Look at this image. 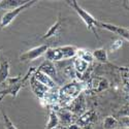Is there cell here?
I'll return each instance as SVG.
<instances>
[{
    "instance_id": "484cf974",
    "label": "cell",
    "mask_w": 129,
    "mask_h": 129,
    "mask_svg": "<svg viewBox=\"0 0 129 129\" xmlns=\"http://www.w3.org/2000/svg\"><path fill=\"white\" fill-rule=\"evenodd\" d=\"M122 45H123V41L121 40V39H117V40H115L114 42H113V45L111 46V51H113V52H115V51H118L121 47H122Z\"/></svg>"
},
{
    "instance_id": "5bb4252c",
    "label": "cell",
    "mask_w": 129,
    "mask_h": 129,
    "mask_svg": "<svg viewBox=\"0 0 129 129\" xmlns=\"http://www.w3.org/2000/svg\"><path fill=\"white\" fill-rule=\"evenodd\" d=\"M109 88V82L104 78H95L91 82V89L95 92H101Z\"/></svg>"
},
{
    "instance_id": "ffe728a7",
    "label": "cell",
    "mask_w": 129,
    "mask_h": 129,
    "mask_svg": "<svg viewBox=\"0 0 129 129\" xmlns=\"http://www.w3.org/2000/svg\"><path fill=\"white\" fill-rule=\"evenodd\" d=\"M92 53H93L94 59L98 60L99 62H102V63H106L107 62V52H106L105 49L99 48V49L94 50Z\"/></svg>"
},
{
    "instance_id": "30bf717a",
    "label": "cell",
    "mask_w": 129,
    "mask_h": 129,
    "mask_svg": "<svg viewBox=\"0 0 129 129\" xmlns=\"http://www.w3.org/2000/svg\"><path fill=\"white\" fill-rule=\"evenodd\" d=\"M10 72V64L6 57L0 58V85L5 83V81L9 78Z\"/></svg>"
},
{
    "instance_id": "e0dca14e",
    "label": "cell",
    "mask_w": 129,
    "mask_h": 129,
    "mask_svg": "<svg viewBox=\"0 0 129 129\" xmlns=\"http://www.w3.org/2000/svg\"><path fill=\"white\" fill-rule=\"evenodd\" d=\"M59 123H60V119L58 114L55 111L51 110L49 113V122L47 124L46 129H57L59 126Z\"/></svg>"
},
{
    "instance_id": "7c38bea8",
    "label": "cell",
    "mask_w": 129,
    "mask_h": 129,
    "mask_svg": "<svg viewBox=\"0 0 129 129\" xmlns=\"http://www.w3.org/2000/svg\"><path fill=\"white\" fill-rule=\"evenodd\" d=\"M45 57H46L47 61H50V62H53V63L63 60V55H62V52L60 50V47H58V48H50L46 52Z\"/></svg>"
},
{
    "instance_id": "d4e9b609",
    "label": "cell",
    "mask_w": 129,
    "mask_h": 129,
    "mask_svg": "<svg viewBox=\"0 0 129 129\" xmlns=\"http://www.w3.org/2000/svg\"><path fill=\"white\" fill-rule=\"evenodd\" d=\"M64 73H65L68 78H74L76 76H79V74H80V73H78L76 71V69H74L73 66H71V65L65 67V69H64ZM80 76H81V74H80Z\"/></svg>"
},
{
    "instance_id": "52a82bcc",
    "label": "cell",
    "mask_w": 129,
    "mask_h": 129,
    "mask_svg": "<svg viewBox=\"0 0 129 129\" xmlns=\"http://www.w3.org/2000/svg\"><path fill=\"white\" fill-rule=\"evenodd\" d=\"M29 84H30V87H31L32 91H33V93L40 99H44L47 92L50 90L48 87H46V86H44L41 83H39L33 76L30 78Z\"/></svg>"
},
{
    "instance_id": "4316f807",
    "label": "cell",
    "mask_w": 129,
    "mask_h": 129,
    "mask_svg": "<svg viewBox=\"0 0 129 129\" xmlns=\"http://www.w3.org/2000/svg\"><path fill=\"white\" fill-rule=\"evenodd\" d=\"M121 116H123V117H129V106H126V107H124V109L119 113Z\"/></svg>"
},
{
    "instance_id": "4fadbf2b",
    "label": "cell",
    "mask_w": 129,
    "mask_h": 129,
    "mask_svg": "<svg viewBox=\"0 0 129 129\" xmlns=\"http://www.w3.org/2000/svg\"><path fill=\"white\" fill-rule=\"evenodd\" d=\"M23 86H24V84L22 82H20L17 85L10 86V87H8L7 89H4L2 91H0V101H1L3 99V97L6 96V95H10V96H13V97H17V95L19 94L20 90L23 88Z\"/></svg>"
},
{
    "instance_id": "cb8c5ba5",
    "label": "cell",
    "mask_w": 129,
    "mask_h": 129,
    "mask_svg": "<svg viewBox=\"0 0 129 129\" xmlns=\"http://www.w3.org/2000/svg\"><path fill=\"white\" fill-rule=\"evenodd\" d=\"M2 116H3V120H4V127L5 129H18L15 124L12 122V120L9 119V117L2 111Z\"/></svg>"
},
{
    "instance_id": "f546056e",
    "label": "cell",
    "mask_w": 129,
    "mask_h": 129,
    "mask_svg": "<svg viewBox=\"0 0 129 129\" xmlns=\"http://www.w3.org/2000/svg\"><path fill=\"white\" fill-rule=\"evenodd\" d=\"M126 129H129V128H126Z\"/></svg>"
},
{
    "instance_id": "9a60e30c",
    "label": "cell",
    "mask_w": 129,
    "mask_h": 129,
    "mask_svg": "<svg viewBox=\"0 0 129 129\" xmlns=\"http://www.w3.org/2000/svg\"><path fill=\"white\" fill-rule=\"evenodd\" d=\"M61 26H62V23H61V20H58L57 22L54 23L50 29L46 32V33L42 35V39H48V38H51V37H55V36H58L60 31H61Z\"/></svg>"
},
{
    "instance_id": "6da1fadb",
    "label": "cell",
    "mask_w": 129,
    "mask_h": 129,
    "mask_svg": "<svg viewBox=\"0 0 129 129\" xmlns=\"http://www.w3.org/2000/svg\"><path fill=\"white\" fill-rule=\"evenodd\" d=\"M84 90L83 84L72 82L69 83L59 90V101H64L65 103H71L76 98H78Z\"/></svg>"
},
{
    "instance_id": "44dd1931",
    "label": "cell",
    "mask_w": 129,
    "mask_h": 129,
    "mask_svg": "<svg viewBox=\"0 0 129 129\" xmlns=\"http://www.w3.org/2000/svg\"><path fill=\"white\" fill-rule=\"evenodd\" d=\"M77 56H78V58L83 59L84 61H86L87 63H91L94 60L93 53L90 52L89 50H86V49H78Z\"/></svg>"
},
{
    "instance_id": "7402d4cb",
    "label": "cell",
    "mask_w": 129,
    "mask_h": 129,
    "mask_svg": "<svg viewBox=\"0 0 129 129\" xmlns=\"http://www.w3.org/2000/svg\"><path fill=\"white\" fill-rule=\"evenodd\" d=\"M58 116H59L60 122L67 124V126L73 122V115L69 111H61L58 113Z\"/></svg>"
},
{
    "instance_id": "603a6c76",
    "label": "cell",
    "mask_w": 129,
    "mask_h": 129,
    "mask_svg": "<svg viewBox=\"0 0 129 129\" xmlns=\"http://www.w3.org/2000/svg\"><path fill=\"white\" fill-rule=\"evenodd\" d=\"M47 101H49L50 103H56L59 101V90H55V88H53V89H50L46 96H45V98Z\"/></svg>"
},
{
    "instance_id": "7a4b0ae2",
    "label": "cell",
    "mask_w": 129,
    "mask_h": 129,
    "mask_svg": "<svg viewBox=\"0 0 129 129\" xmlns=\"http://www.w3.org/2000/svg\"><path fill=\"white\" fill-rule=\"evenodd\" d=\"M67 2H68V4L70 6H72L74 8V10L77 12V14L80 16V18L83 20V22L86 24L87 28L93 32L94 35L96 36V38L99 39V37L97 35V31H96V27H99V22H98V21L96 20L91 14H89L88 12H86L84 8H82L78 4L77 1H74V0H73V1H67Z\"/></svg>"
},
{
    "instance_id": "ba28073f",
    "label": "cell",
    "mask_w": 129,
    "mask_h": 129,
    "mask_svg": "<svg viewBox=\"0 0 129 129\" xmlns=\"http://www.w3.org/2000/svg\"><path fill=\"white\" fill-rule=\"evenodd\" d=\"M99 28H104L105 30H109L114 33H117L121 35L123 38L127 39L129 41V29L128 28H124V27H119L113 24H109V23H102L99 22Z\"/></svg>"
},
{
    "instance_id": "8fae6325",
    "label": "cell",
    "mask_w": 129,
    "mask_h": 129,
    "mask_svg": "<svg viewBox=\"0 0 129 129\" xmlns=\"http://www.w3.org/2000/svg\"><path fill=\"white\" fill-rule=\"evenodd\" d=\"M37 70H40L44 73L48 74V76L51 77L52 79L57 77V68L55 66V64H54L53 62L47 61V60L40 64V65L38 66V68H37Z\"/></svg>"
},
{
    "instance_id": "3957f363",
    "label": "cell",
    "mask_w": 129,
    "mask_h": 129,
    "mask_svg": "<svg viewBox=\"0 0 129 129\" xmlns=\"http://www.w3.org/2000/svg\"><path fill=\"white\" fill-rule=\"evenodd\" d=\"M36 3V1H28L26 4H24L23 6H20L18 8L12 9V10H8V12L4 13L3 16L0 19V30L6 28L7 26H9L10 24L13 23V21L22 13L24 10H26L27 8L31 7L32 5H34Z\"/></svg>"
},
{
    "instance_id": "f1b7e54d",
    "label": "cell",
    "mask_w": 129,
    "mask_h": 129,
    "mask_svg": "<svg viewBox=\"0 0 129 129\" xmlns=\"http://www.w3.org/2000/svg\"><path fill=\"white\" fill-rule=\"evenodd\" d=\"M1 50H2V48H1V47H0V52H1Z\"/></svg>"
},
{
    "instance_id": "8992f818",
    "label": "cell",
    "mask_w": 129,
    "mask_h": 129,
    "mask_svg": "<svg viewBox=\"0 0 129 129\" xmlns=\"http://www.w3.org/2000/svg\"><path fill=\"white\" fill-rule=\"evenodd\" d=\"M87 104H86V100L83 95H80L78 98L74 99L70 105H69V112L76 114L78 116H82L87 112Z\"/></svg>"
},
{
    "instance_id": "5b68a950",
    "label": "cell",
    "mask_w": 129,
    "mask_h": 129,
    "mask_svg": "<svg viewBox=\"0 0 129 129\" xmlns=\"http://www.w3.org/2000/svg\"><path fill=\"white\" fill-rule=\"evenodd\" d=\"M96 120H97V115H96L95 111L90 110L86 112L84 115H82L78 122H79V126L82 129H91Z\"/></svg>"
},
{
    "instance_id": "83f0119b",
    "label": "cell",
    "mask_w": 129,
    "mask_h": 129,
    "mask_svg": "<svg viewBox=\"0 0 129 129\" xmlns=\"http://www.w3.org/2000/svg\"><path fill=\"white\" fill-rule=\"evenodd\" d=\"M120 122H121L124 126H126L127 128H129V117H123L122 119L120 120Z\"/></svg>"
},
{
    "instance_id": "2e32d148",
    "label": "cell",
    "mask_w": 129,
    "mask_h": 129,
    "mask_svg": "<svg viewBox=\"0 0 129 129\" xmlns=\"http://www.w3.org/2000/svg\"><path fill=\"white\" fill-rule=\"evenodd\" d=\"M60 50L63 55V60H68L77 57L78 54V48L74 46H63L60 47Z\"/></svg>"
},
{
    "instance_id": "277c9868",
    "label": "cell",
    "mask_w": 129,
    "mask_h": 129,
    "mask_svg": "<svg viewBox=\"0 0 129 129\" xmlns=\"http://www.w3.org/2000/svg\"><path fill=\"white\" fill-rule=\"evenodd\" d=\"M50 49L49 45H41L35 48H32L26 52H24L23 54H21L19 59L22 62H26V61H33L37 58H39L40 56L45 55L46 52Z\"/></svg>"
},
{
    "instance_id": "9c48e42d",
    "label": "cell",
    "mask_w": 129,
    "mask_h": 129,
    "mask_svg": "<svg viewBox=\"0 0 129 129\" xmlns=\"http://www.w3.org/2000/svg\"><path fill=\"white\" fill-rule=\"evenodd\" d=\"M33 77H34L39 83H41L44 86L48 87L49 89H53V88L56 87V82L54 81V79H52L51 77L48 76V74L44 73V72L40 71V70H37V69H36V71H35L34 74H33Z\"/></svg>"
},
{
    "instance_id": "d6986e66",
    "label": "cell",
    "mask_w": 129,
    "mask_h": 129,
    "mask_svg": "<svg viewBox=\"0 0 129 129\" xmlns=\"http://www.w3.org/2000/svg\"><path fill=\"white\" fill-rule=\"evenodd\" d=\"M120 124V121L114 116H107L103 120V128L104 129H116Z\"/></svg>"
},
{
    "instance_id": "ac0fdd59",
    "label": "cell",
    "mask_w": 129,
    "mask_h": 129,
    "mask_svg": "<svg viewBox=\"0 0 129 129\" xmlns=\"http://www.w3.org/2000/svg\"><path fill=\"white\" fill-rule=\"evenodd\" d=\"M72 66H73V68L76 69V71H77L78 73L82 74V73H84L86 70L88 69L89 63H87L86 61H84L83 59L77 57V58H74V60H73V62H72Z\"/></svg>"
}]
</instances>
